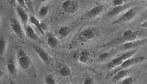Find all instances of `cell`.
<instances>
[{
	"instance_id": "5",
	"label": "cell",
	"mask_w": 147,
	"mask_h": 84,
	"mask_svg": "<svg viewBox=\"0 0 147 84\" xmlns=\"http://www.w3.org/2000/svg\"><path fill=\"white\" fill-rule=\"evenodd\" d=\"M17 61L20 68L25 71L29 70L32 66L30 57L23 49H19L17 52Z\"/></svg>"
},
{
	"instance_id": "21",
	"label": "cell",
	"mask_w": 147,
	"mask_h": 84,
	"mask_svg": "<svg viewBox=\"0 0 147 84\" xmlns=\"http://www.w3.org/2000/svg\"><path fill=\"white\" fill-rule=\"evenodd\" d=\"M30 22L31 23V24L34 25V26L37 28L38 31L39 32L40 34L44 35L45 34V32L43 31L41 25H40V22L39 19L37 18L36 16H35L33 14H30Z\"/></svg>"
},
{
	"instance_id": "11",
	"label": "cell",
	"mask_w": 147,
	"mask_h": 84,
	"mask_svg": "<svg viewBox=\"0 0 147 84\" xmlns=\"http://www.w3.org/2000/svg\"><path fill=\"white\" fill-rule=\"evenodd\" d=\"M32 47L34 50V52L38 56L40 60L46 65H48L50 61V56L46 50L42 47L35 44H32Z\"/></svg>"
},
{
	"instance_id": "25",
	"label": "cell",
	"mask_w": 147,
	"mask_h": 84,
	"mask_svg": "<svg viewBox=\"0 0 147 84\" xmlns=\"http://www.w3.org/2000/svg\"><path fill=\"white\" fill-rule=\"evenodd\" d=\"M44 81L45 84H55L56 83L54 76L50 74L45 75L44 79Z\"/></svg>"
},
{
	"instance_id": "4",
	"label": "cell",
	"mask_w": 147,
	"mask_h": 84,
	"mask_svg": "<svg viewBox=\"0 0 147 84\" xmlns=\"http://www.w3.org/2000/svg\"><path fill=\"white\" fill-rule=\"evenodd\" d=\"M138 49L136 48L134 50H127L125 52L121 53L119 55L116 56L113 59H111L107 64V68L109 70H111L116 68L117 67L120 65L124 60L134 56L137 52Z\"/></svg>"
},
{
	"instance_id": "29",
	"label": "cell",
	"mask_w": 147,
	"mask_h": 84,
	"mask_svg": "<svg viewBox=\"0 0 147 84\" xmlns=\"http://www.w3.org/2000/svg\"><path fill=\"white\" fill-rule=\"evenodd\" d=\"M83 83L84 84H94L95 83V81L90 77H86L84 78Z\"/></svg>"
},
{
	"instance_id": "3",
	"label": "cell",
	"mask_w": 147,
	"mask_h": 84,
	"mask_svg": "<svg viewBox=\"0 0 147 84\" xmlns=\"http://www.w3.org/2000/svg\"><path fill=\"white\" fill-rule=\"evenodd\" d=\"M100 35L98 29L94 27L84 28L80 32L76 37L77 41L80 43H86L97 39Z\"/></svg>"
},
{
	"instance_id": "18",
	"label": "cell",
	"mask_w": 147,
	"mask_h": 84,
	"mask_svg": "<svg viewBox=\"0 0 147 84\" xmlns=\"http://www.w3.org/2000/svg\"><path fill=\"white\" fill-rule=\"evenodd\" d=\"M6 67L10 75L15 77L17 76V66L16 61L13 57H11L7 62Z\"/></svg>"
},
{
	"instance_id": "10",
	"label": "cell",
	"mask_w": 147,
	"mask_h": 84,
	"mask_svg": "<svg viewBox=\"0 0 147 84\" xmlns=\"http://www.w3.org/2000/svg\"><path fill=\"white\" fill-rule=\"evenodd\" d=\"M147 43V38L140 40H136L135 41H130L120 45L119 50H129L137 48L142 45Z\"/></svg>"
},
{
	"instance_id": "14",
	"label": "cell",
	"mask_w": 147,
	"mask_h": 84,
	"mask_svg": "<svg viewBox=\"0 0 147 84\" xmlns=\"http://www.w3.org/2000/svg\"><path fill=\"white\" fill-rule=\"evenodd\" d=\"M130 5L128 4H125L121 5L113 6L108 12L107 15L110 16H114L119 14L121 13L124 12L127 9H128Z\"/></svg>"
},
{
	"instance_id": "2",
	"label": "cell",
	"mask_w": 147,
	"mask_h": 84,
	"mask_svg": "<svg viewBox=\"0 0 147 84\" xmlns=\"http://www.w3.org/2000/svg\"><path fill=\"white\" fill-rule=\"evenodd\" d=\"M82 5L81 0H63L59 4L58 10L61 15L71 16L78 12Z\"/></svg>"
},
{
	"instance_id": "1",
	"label": "cell",
	"mask_w": 147,
	"mask_h": 84,
	"mask_svg": "<svg viewBox=\"0 0 147 84\" xmlns=\"http://www.w3.org/2000/svg\"><path fill=\"white\" fill-rule=\"evenodd\" d=\"M144 34V32L137 29H128L125 30L113 38L106 43L102 45L99 47L100 48H108L110 47L120 45L123 44L138 40V38L141 37Z\"/></svg>"
},
{
	"instance_id": "17",
	"label": "cell",
	"mask_w": 147,
	"mask_h": 84,
	"mask_svg": "<svg viewBox=\"0 0 147 84\" xmlns=\"http://www.w3.org/2000/svg\"><path fill=\"white\" fill-rule=\"evenodd\" d=\"M72 32V28L69 26H63L58 28L56 32L58 38L60 39H65L67 38Z\"/></svg>"
},
{
	"instance_id": "30",
	"label": "cell",
	"mask_w": 147,
	"mask_h": 84,
	"mask_svg": "<svg viewBox=\"0 0 147 84\" xmlns=\"http://www.w3.org/2000/svg\"><path fill=\"white\" fill-rule=\"evenodd\" d=\"M16 3H18V5L19 6L23 7L24 9H25L26 10H27L28 11V9H27L26 6L25 0H16Z\"/></svg>"
},
{
	"instance_id": "13",
	"label": "cell",
	"mask_w": 147,
	"mask_h": 84,
	"mask_svg": "<svg viewBox=\"0 0 147 84\" xmlns=\"http://www.w3.org/2000/svg\"><path fill=\"white\" fill-rule=\"evenodd\" d=\"M104 9L103 5H96L92 7L84 14V18H92L100 14Z\"/></svg>"
},
{
	"instance_id": "8",
	"label": "cell",
	"mask_w": 147,
	"mask_h": 84,
	"mask_svg": "<svg viewBox=\"0 0 147 84\" xmlns=\"http://www.w3.org/2000/svg\"><path fill=\"white\" fill-rule=\"evenodd\" d=\"M137 12V7H131L127 9L121 14V15L116 19L113 24H123L126 22H129L132 20L136 15Z\"/></svg>"
},
{
	"instance_id": "26",
	"label": "cell",
	"mask_w": 147,
	"mask_h": 84,
	"mask_svg": "<svg viewBox=\"0 0 147 84\" xmlns=\"http://www.w3.org/2000/svg\"><path fill=\"white\" fill-rule=\"evenodd\" d=\"M136 78L133 76H127L125 78H123L121 81V83L123 84H134L136 82Z\"/></svg>"
},
{
	"instance_id": "20",
	"label": "cell",
	"mask_w": 147,
	"mask_h": 84,
	"mask_svg": "<svg viewBox=\"0 0 147 84\" xmlns=\"http://www.w3.org/2000/svg\"><path fill=\"white\" fill-rule=\"evenodd\" d=\"M46 43L50 48L55 49L58 46L59 41L58 38L55 36V35L49 34L47 36Z\"/></svg>"
},
{
	"instance_id": "24",
	"label": "cell",
	"mask_w": 147,
	"mask_h": 84,
	"mask_svg": "<svg viewBox=\"0 0 147 84\" xmlns=\"http://www.w3.org/2000/svg\"><path fill=\"white\" fill-rule=\"evenodd\" d=\"M26 6L28 9V12L31 13V14L34 15L35 12H34V5H33V0H25Z\"/></svg>"
},
{
	"instance_id": "33",
	"label": "cell",
	"mask_w": 147,
	"mask_h": 84,
	"mask_svg": "<svg viewBox=\"0 0 147 84\" xmlns=\"http://www.w3.org/2000/svg\"><path fill=\"white\" fill-rule=\"evenodd\" d=\"M144 19H147V8L145 10V11H144Z\"/></svg>"
},
{
	"instance_id": "27",
	"label": "cell",
	"mask_w": 147,
	"mask_h": 84,
	"mask_svg": "<svg viewBox=\"0 0 147 84\" xmlns=\"http://www.w3.org/2000/svg\"><path fill=\"white\" fill-rule=\"evenodd\" d=\"M110 55V53L109 52H103V53L100 54L98 57L97 60L99 62L104 61L106 59H108Z\"/></svg>"
},
{
	"instance_id": "34",
	"label": "cell",
	"mask_w": 147,
	"mask_h": 84,
	"mask_svg": "<svg viewBox=\"0 0 147 84\" xmlns=\"http://www.w3.org/2000/svg\"><path fill=\"white\" fill-rule=\"evenodd\" d=\"M37 2L40 3H45L47 1H48L49 0H36Z\"/></svg>"
},
{
	"instance_id": "12",
	"label": "cell",
	"mask_w": 147,
	"mask_h": 84,
	"mask_svg": "<svg viewBox=\"0 0 147 84\" xmlns=\"http://www.w3.org/2000/svg\"><path fill=\"white\" fill-rule=\"evenodd\" d=\"M16 11L19 19L24 25V27L28 25V21H30V15L28 14V11L18 5L16 6Z\"/></svg>"
},
{
	"instance_id": "7",
	"label": "cell",
	"mask_w": 147,
	"mask_h": 84,
	"mask_svg": "<svg viewBox=\"0 0 147 84\" xmlns=\"http://www.w3.org/2000/svg\"><path fill=\"white\" fill-rule=\"evenodd\" d=\"M10 27L13 33L18 40L23 43L25 41L26 35L18 20L16 19H11Z\"/></svg>"
},
{
	"instance_id": "19",
	"label": "cell",
	"mask_w": 147,
	"mask_h": 84,
	"mask_svg": "<svg viewBox=\"0 0 147 84\" xmlns=\"http://www.w3.org/2000/svg\"><path fill=\"white\" fill-rule=\"evenodd\" d=\"M57 73L58 75L62 78H68L72 74V71L69 66L66 65H63L59 66L58 68Z\"/></svg>"
},
{
	"instance_id": "6",
	"label": "cell",
	"mask_w": 147,
	"mask_h": 84,
	"mask_svg": "<svg viewBox=\"0 0 147 84\" xmlns=\"http://www.w3.org/2000/svg\"><path fill=\"white\" fill-rule=\"evenodd\" d=\"M145 57L144 56H132L131 57L126 59L123 62V63L117 67L116 68L114 69L113 72L111 73V76H113L116 72L118 71L123 69H129V67H131L132 66L137 64L139 62H141L142 60H144Z\"/></svg>"
},
{
	"instance_id": "31",
	"label": "cell",
	"mask_w": 147,
	"mask_h": 84,
	"mask_svg": "<svg viewBox=\"0 0 147 84\" xmlns=\"http://www.w3.org/2000/svg\"><path fill=\"white\" fill-rule=\"evenodd\" d=\"M40 25H41V27H42V28L43 31L45 32V31L47 30V28H48L47 24H46V23H45V22H40Z\"/></svg>"
},
{
	"instance_id": "22",
	"label": "cell",
	"mask_w": 147,
	"mask_h": 84,
	"mask_svg": "<svg viewBox=\"0 0 147 84\" xmlns=\"http://www.w3.org/2000/svg\"><path fill=\"white\" fill-rule=\"evenodd\" d=\"M49 7L48 5H43L40 7L38 11V16L40 19H42L48 15L49 13Z\"/></svg>"
},
{
	"instance_id": "35",
	"label": "cell",
	"mask_w": 147,
	"mask_h": 84,
	"mask_svg": "<svg viewBox=\"0 0 147 84\" xmlns=\"http://www.w3.org/2000/svg\"><path fill=\"white\" fill-rule=\"evenodd\" d=\"M9 1L11 3H14L15 2H16V0H9Z\"/></svg>"
},
{
	"instance_id": "23",
	"label": "cell",
	"mask_w": 147,
	"mask_h": 84,
	"mask_svg": "<svg viewBox=\"0 0 147 84\" xmlns=\"http://www.w3.org/2000/svg\"><path fill=\"white\" fill-rule=\"evenodd\" d=\"M6 49V41L4 38L1 36L0 39V54L1 57L5 54Z\"/></svg>"
},
{
	"instance_id": "15",
	"label": "cell",
	"mask_w": 147,
	"mask_h": 84,
	"mask_svg": "<svg viewBox=\"0 0 147 84\" xmlns=\"http://www.w3.org/2000/svg\"><path fill=\"white\" fill-rule=\"evenodd\" d=\"M24 28V31L26 36L31 40L34 41H39L40 38L36 33L35 31L32 26L28 24Z\"/></svg>"
},
{
	"instance_id": "16",
	"label": "cell",
	"mask_w": 147,
	"mask_h": 84,
	"mask_svg": "<svg viewBox=\"0 0 147 84\" xmlns=\"http://www.w3.org/2000/svg\"><path fill=\"white\" fill-rule=\"evenodd\" d=\"M130 73V70L128 69H123L118 71L112 76L111 80L113 82L121 81L123 79L125 78Z\"/></svg>"
},
{
	"instance_id": "32",
	"label": "cell",
	"mask_w": 147,
	"mask_h": 84,
	"mask_svg": "<svg viewBox=\"0 0 147 84\" xmlns=\"http://www.w3.org/2000/svg\"><path fill=\"white\" fill-rule=\"evenodd\" d=\"M139 26L141 28H147V19H146L144 21L141 23Z\"/></svg>"
},
{
	"instance_id": "28",
	"label": "cell",
	"mask_w": 147,
	"mask_h": 84,
	"mask_svg": "<svg viewBox=\"0 0 147 84\" xmlns=\"http://www.w3.org/2000/svg\"><path fill=\"white\" fill-rule=\"evenodd\" d=\"M128 1L129 0H113L112 4L113 6L121 5L126 4V2Z\"/></svg>"
},
{
	"instance_id": "36",
	"label": "cell",
	"mask_w": 147,
	"mask_h": 84,
	"mask_svg": "<svg viewBox=\"0 0 147 84\" xmlns=\"http://www.w3.org/2000/svg\"><path fill=\"white\" fill-rule=\"evenodd\" d=\"M99 1H107V0H99Z\"/></svg>"
},
{
	"instance_id": "9",
	"label": "cell",
	"mask_w": 147,
	"mask_h": 84,
	"mask_svg": "<svg viewBox=\"0 0 147 84\" xmlns=\"http://www.w3.org/2000/svg\"><path fill=\"white\" fill-rule=\"evenodd\" d=\"M92 56V53L90 50H80L74 54V58L78 62L85 64L91 62Z\"/></svg>"
},
{
	"instance_id": "37",
	"label": "cell",
	"mask_w": 147,
	"mask_h": 84,
	"mask_svg": "<svg viewBox=\"0 0 147 84\" xmlns=\"http://www.w3.org/2000/svg\"><path fill=\"white\" fill-rule=\"evenodd\" d=\"M146 67L147 68V64H146Z\"/></svg>"
}]
</instances>
